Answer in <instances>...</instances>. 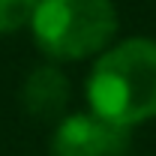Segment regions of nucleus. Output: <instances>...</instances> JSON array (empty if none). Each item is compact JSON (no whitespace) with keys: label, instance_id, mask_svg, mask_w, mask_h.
Here are the masks:
<instances>
[{"label":"nucleus","instance_id":"nucleus-1","mask_svg":"<svg viewBox=\"0 0 156 156\" xmlns=\"http://www.w3.org/2000/svg\"><path fill=\"white\" fill-rule=\"evenodd\" d=\"M90 111L120 129L156 117V39L129 36L108 45L84 81Z\"/></svg>","mask_w":156,"mask_h":156},{"label":"nucleus","instance_id":"nucleus-2","mask_svg":"<svg viewBox=\"0 0 156 156\" xmlns=\"http://www.w3.org/2000/svg\"><path fill=\"white\" fill-rule=\"evenodd\" d=\"M117 30L114 0H39L30 21L36 48L54 63L96 60L114 45Z\"/></svg>","mask_w":156,"mask_h":156},{"label":"nucleus","instance_id":"nucleus-3","mask_svg":"<svg viewBox=\"0 0 156 156\" xmlns=\"http://www.w3.org/2000/svg\"><path fill=\"white\" fill-rule=\"evenodd\" d=\"M129 144V129H120L93 111L63 114L51 132V156H126Z\"/></svg>","mask_w":156,"mask_h":156},{"label":"nucleus","instance_id":"nucleus-4","mask_svg":"<svg viewBox=\"0 0 156 156\" xmlns=\"http://www.w3.org/2000/svg\"><path fill=\"white\" fill-rule=\"evenodd\" d=\"M69 102V78L57 63H39L33 66L21 84V105L36 120L63 117Z\"/></svg>","mask_w":156,"mask_h":156},{"label":"nucleus","instance_id":"nucleus-5","mask_svg":"<svg viewBox=\"0 0 156 156\" xmlns=\"http://www.w3.org/2000/svg\"><path fill=\"white\" fill-rule=\"evenodd\" d=\"M39 0H0V33H15L30 27Z\"/></svg>","mask_w":156,"mask_h":156}]
</instances>
